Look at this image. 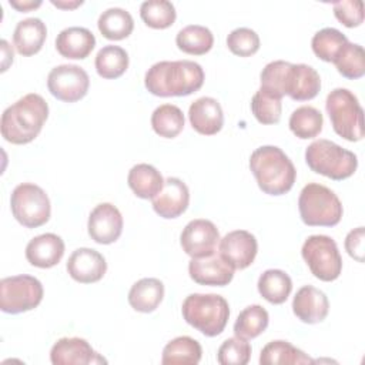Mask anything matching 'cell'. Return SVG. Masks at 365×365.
Returning <instances> with one entry per match:
<instances>
[{"label": "cell", "mask_w": 365, "mask_h": 365, "mask_svg": "<svg viewBox=\"0 0 365 365\" xmlns=\"http://www.w3.org/2000/svg\"><path fill=\"white\" fill-rule=\"evenodd\" d=\"M257 287L264 299L279 305L289 297L292 291V281L282 269H267L259 275Z\"/></svg>", "instance_id": "cell-29"}, {"label": "cell", "mask_w": 365, "mask_h": 365, "mask_svg": "<svg viewBox=\"0 0 365 365\" xmlns=\"http://www.w3.org/2000/svg\"><path fill=\"white\" fill-rule=\"evenodd\" d=\"M334 64L342 77L349 80L361 78L365 74V51L362 46L348 41L334 60Z\"/></svg>", "instance_id": "cell-37"}, {"label": "cell", "mask_w": 365, "mask_h": 365, "mask_svg": "<svg viewBox=\"0 0 365 365\" xmlns=\"http://www.w3.org/2000/svg\"><path fill=\"white\" fill-rule=\"evenodd\" d=\"M46 37V24L37 17H29L17 23L13 33V43L19 54L33 56L41 50Z\"/></svg>", "instance_id": "cell-24"}, {"label": "cell", "mask_w": 365, "mask_h": 365, "mask_svg": "<svg viewBox=\"0 0 365 365\" xmlns=\"http://www.w3.org/2000/svg\"><path fill=\"white\" fill-rule=\"evenodd\" d=\"M282 98L259 88L251 98V111L261 124H277L281 118Z\"/></svg>", "instance_id": "cell-39"}, {"label": "cell", "mask_w": 365, "mask_h": 365, "mask_svg": "<svg viewBox=\"0 0 365 365\" xmlns=\"http://www.w3.org/2000/svg\"><path fill=\"white\" fill-rule=\"evenodd\" d=\"M97 26L106 38L123 40L133 33L134 20L127 10L121 7H110L100 14Z\"/></svg>", "instance_id": "cell-30"}, {"label": "cell", "mask_w": 365, "mask_h": 365, "mask_svg": "<svg viewBox=\"0 0 365 365\" xmlns=\"http://www.w3.org/2000/svg\"><path fill=\"white\" fill-rule=\"evenodd\" d=\"M182 318L205 336L220 335L230 318V307L218 294H190L182 301Z\"/></svg>", "instance_id": "cell-4"}, {"label": "cell", "mask_w": 365, "mask_h": 365, "mask_svg": "<svg viewBox=\"0 0 365 365\" xmlns=\"http://www.w3.org/2000/svg\"><path fill=\"white\" fill-rule=\"evenodd\" d=\"M202 348L191 336H177L163 349L161 362L164 365H197L201 359Z\"/></svg>", "instance_id": "cell-27"}, {"label": "cell", "mask_w": 365, "mask_h": 365, "mask_svg": "<svg viewBox=\"0 0 365 365\" xmlns=\"http://www.w3.org/2000/svg\"><path fill=\"white\" fill-rule=\"evenodd\" d=\"M218 242L220 232L215 224L204 218L190 221L180 235L182 251L191 258H202L214 254Z\"/></svg>", "instance_id": "cell-13"}, {"label": "cell", "mask_w": 365, "mask_h": 365, "mask_svg": "<svg viewBox=\"0 0 365 365\" xmlns=\"http://www.w3.org/2000/svg\"><path fill=\"white\" fill-rule=\"evenodd\" d=\"M140 16L148 27L163 30L174 24L177 13L168 0H147L140 6Z\"/></svg>", "instance_id": "cell-38"}, {"label": "cell", "mask_w": 365, "mask_h": 365, "mask_svg": "<svg viewBox=\"0 0 365 365\" xmlns=\"http://www.w3.org/2000/svg\"><path fill=\"white\" fill-rule=\"evenodd\" d=\"M202 67L191 60L158 61L144 77L148 93L158 97H182L198 91L204 84Z\"/></svg>", "instance_id": "cell-1"}, {"label": "cell", "mask_w": 365, "mask_h": 365, "mask_svg": "<svg viewBox=\"0 0 365 365\" xmlns=\"http://www.w3.org/2000/svg\"><path fill=\"white\" fill-rule=\"evenodd\" d=\"M13 217L26 228H37L50 220L51 205L46 191L33 184H19L10 197Z\"/></svg>", "instance_id": "cell-8"}, {"label": "cell", "mask_w": 365, "mask_h": 365, "mask_svg": "<svg viewBox=\"0 0 365 365\" xmlns=\"http://www.w3.org/2000/svg\"><path fill=\"white\" fill-rule=\"evenodd\" d=\"M190 202V190L185 182L177 177H168L164 180L161 191L153 198L154 211L165 218L180 217L188 207Z\"/></svg>", "instance_id": "cell-18"}, {"label": "cell", "mask_w": 365, "mask_h": 365, "mask_svg": "<svg viewBox=\"0 0 365 365\" xmlns=\"http://www.w3.org/2000/svg\"><path fill=\"white\" fill-rule=\"evenodd\" d=\"M315 361L308 356L304 351L295 348L287 341L277 339L268 342L259 354V364L261 365H302V364H314Z\"/></svg>", "instance_id": "cell-28"}, {"label": "cell", "mask_w": 365, "mask_h": 365, "mask_svg": "<svg viewBox=\"0 0 365 365\" xmlns=\"http://www.w3.org/2000/svg\"><path fill=\"white\" fill-rule=\"evenodd\" d=\"M305 161L314 173L336 181L351 177L358 167V158L352 151L325 138L315 140L307 147Z\"/></svg>", "instance_id": "cell-5"}, {"label": "cell", "mask_w": 365, "mask_h": 365, "mask_svg": "<svg viewBox=\"0 0 365 365\" xmlns=\"http://www.w3.org/2000/svg\"><path fill=\"white\" fill-rule=\"evenodd\" d=\"M251 358V345L247 339L232 336L225 339L217 352V361L221 365H245Z\"/></svg>", "instance_id": "cell-40"}, {"label": "cell", "mask_w": 365, "mask_h": 365, "mask_svg": "<svg viewBox=\"0 0 365 365\" xmlns=\"http://www.w3.org/2000/svg\"><path fill=\"white\" fill-rule=\"evenodd\" d=\"M227 46L232 54L240 57H250L259 48L258 34L248 27H238L227 37Z\"/></svg>", "instance_id": "cell-41"}, {"label": "cell", "mask_w": 365, "mask_h": 365, "mask_svg": "<svg viewBox=\"0 0 365 365\" xmlns=\"http://www.w3.org/2000/svg\"><path fill=\"white\" fill-rule=\"evenodd\" d=\"M269 322L267 309L258 304L248 305L244 308L235 319L234 334L244 339H252L261 335Z\"/></svg>", "instance_id": "cell-34"}, {"label": "cell", "mask_w": 365, "mask_h": 365, "mask_svg": "<svg viewBox=\"0 0 365 365\" xmlns=\"http://www.w3.org/2000/svg\"><path fill=\"white\" fill-rule=\"evenodd\" d=\"M298 210L302 222L309 227H334L344 212L338 195L318 182H309L301 190Z\"/></svg>", "instance_id": "cell-6"}, {"label": "cell", "mask_w": 365, "mask_h": 365, "mask_svg": "<svg viewBox=\"0 0 365 365\" xmlns=\"http://www.w3.org/2000/svg\"><path fill=\"white\" fill-rule=\"evenodd\" d=\"M128 187L131 191L143 200L154 198L164 185V178L161 173L151 164H135L128 171L127 177Z\"/></svg>", "instance_id": "cell-26"}, {"label": "cell", "mask_w": 365, "mask_h": 365, "mask_svg": "<svg viewBox=\"0 0 365 365\" xmlns=\"http://www.w3.org/2000/svg\"><path fill=\"white\" fill-rule=\"evenodd\" d=\"M184 114L180 107L174 104H163L151 114L153 130L164 138L177 137L184 128Z\"/></svg>", "instance_id": "cell-35"}, {"label": "cell", "mask_w": 365, "mask_h": 365, "mask_svg": "<svg viewBox=\"0 0 365 365\" xmlns=\"http://www.w3.org/2000/svg\"><path fill=\"white\" fill-rule=\"evenodd\" d=\"M289 130L301 140L317 137L324 125V117L321 111L312 106H301L292 111L289 121Z\"/></svg>", "instance_id": "cell-33"}, {"label": "cell", "mask_w": 365, "mask_h": 365, "mask_svg": "<svg viewBox=\"0 0 365 365\" xmlns=\"http://www.w3.org/2000/svg\"><path fill=\"white\" fill-rule=\"evenodd\" d=\"M51 4L53 6H56V7H58V9H76V7H78V6H81L83 4V1L81 0H77V1H56V0H51Z\"/></svg>", "instance_id": "cell-46"}, {"label": "cell", "mask_w": 365, "mask_h": 365, "mask_svg": "<svg viewBox=\"0 0 365 365\" xmlns=\"http://www.w3.org/2000/svg\"><path fill=\"white\" fill-rule=\"evenodd\" d=\"M63 255L64 241L53 232L37 235L26 245V258L37 268H51L61 261Z\"/></svg>", "instance_id": "cell-22"}, {"label": "cell", "mask_w": 365, "mask_h": 365, "mask_svg": "<svg viewBox=\"0 0 365 365\" xmlns=\"http://www.w3.org/2000/svg\"><path fill=\"white\" fill-rule=\"evenodd\" d=\"M48 117V104L36 93H29L9 106L0 120L1 135L11 144L31 143Z\"/></svg>", "instance_id": "cell-2"}, {"label": "cell", "mask_w": 365, "mask_h": 365, "mask_svg": "<svg viewBox=\"0 0 365 365\" xmlns=\"http://www.w3.org/2000/svg\"><path fill=\"white\" fill-rule=\"evenodd\" d=\"M50 361L54 365H88L107 362L86 339L77 336L60 338L51 346Z\"/></svg>", "instance_id": "cell-16"}, {"label": "cell", "mask_w": 365, "mask_h": 365, "mask_svg": "<svg viewBox=\"0 0 365 365\" xmlns=\"http://www.w3.org/2000/svg\"><path fill=\"white\" fill-rule=\"evenodd\" d=\"M175 43L181 51L192 56H201L212 48L214 36L205 26L190 24L177 33Z\"/></svg>", "instance_id": "cell-32"}, {"label": "cell", "mask_w": 365, "mask_h": 365, "mask_svg": "<svg viewBox=\"0 0 365 365\" xmlns=\"http://www.w3.org/2000/svg\"><path fill=\"white\" fill-rule=\"evenodd\" d=\"M250 168L259 190L269 195L287 194L297 178L292 161L277 145L255 148L250 157Z\"/></svg>", "instance_id": "cell-3"}, {"label": "cell", "mask_w": 365, "mask_h": 365, "mask_svg": "<svg viewBox=\"0 0 365 365\" xmlns=\"http://www.w3.org/2000/svg\"><path fill=\"white\" fill-rule=\"evenodd\" d=\"M9 4L19 11H30L41 6V0H9Z\"/></svg>", "instance_id": "cell-44"}, {"label": "cell", "mask_w": 365, "mask_h": 365, "mask_svg": "<svg viewBox=\"0 0 365 365\" xmlns=\"http://www.w3.org/2000/svg\"><path fill=\"white\" fill-rule=\"evenodd\" d=\"M292 311L299 321L305 324H318L327 318L329 302L321 289L312 285H304L297 291L292 299Z\"/></svg>", "instance_id": "cell-20"}, {"label": "cell", "mask_w": 365, "mask_h": 365, "mask_svg": "<svg viewBox=\"0 0 365 365\" xmlns=\"http://www.w3.org/2000/svg\"><path fill=\"white\" fill-rule=\"evenodd\" d=\"M107 271L106 258L93 248H77L67 261L68 275L81 284L100 281Z\"/></svg>", "instance_id": "cell-19"}, {"label": "cell", "mask_w": 365, "mask_h": 365, "mask_svg": "<svg viewBox=\"0 0 365 365\" xmlns=\"http://www.w3.org/2000/svg\"><path fill=\"white\" fill-rule=\"evenodd\" d=\"M321 90V77L315 68L308 64L287 63L281 91L295 101L312 100Z\"/></svg>", "instance_id": "cell-12"}, {"label": "cell", "mask_w": 365, "mask_h": 365, "mask_svg": "<svg viewBox=\"0 0 365 365\" xmlns=\"http://www.w3.org/2000/svg\"><path fill=\"white\" fill-rule=\"evenodd\" d=\"M94 66L100 77L107 80L118 78L128 67V54L120 46L107 44L98 50Z\"/></svg>", "instance_id": "cell-31"}, {"label": "cell", "mask_w": 365, "mask_h": 365, "mask_svg": "<svg viewBox=\"0 0 365 365\" xmlns=\"http://www.w3.org/2000/svg\"><path fill=\"white\" fill-rule=\"evenodd\" d=\"M43 285L31 275H13L0 281V309L20 314L34 309L43 299Z\"/></svg>", "instance_id": "cell-10"}, {"label": "cell", "mask_w": 365, "mask_h": 365, "mask_svg": "<svg viewBox=\"0 0 365 365\" xmlns=\"http://www.w3.org/2000/svg\"><path fill=\"white\" fill-rule=\"evenodd\" d=\"M335 17L345 27H358L364 21V6L361 0H341L332 4Z\"/></svg>", "instance_id": "cell-42"}, {"label": "cell", "mask_w": 365, "mask_h": 365, "mask_svg": "<svg viewBox=\"0 0 365 365\" xmlns=\"http://www.w3.org/2000/svg\"><path fill=\"white\" fill-rule=\"evenodd\" d=\"M87 228L88 235L97 244H113L123 232V215L115 205L101 202L91 210Z\"/></svg>", "instance_id": "cell-15"}, {"label": "cell", "mask_w": 365, "mask_h": 365, "mask_svg": "<svg viewBox=\"0 0 365 365\" xmlns=\"http://www.w3.org/2000/svg\"><path fill=\"white\" fill-rule=\"evenodd\" d=\"M191 127L202 135L217 134L224 124V113L221 104L212 97H200L191 103L188 108Z\"/></svg>", "instance_id": "cell-21"}, {"label": "cell", "mask_w": 365, "mask_h": 365, "mask_svg": "<svg viewBox=\"0 0 365 365\" xmlns=\"http://www.w3.org/2000/svg\"><path fill=\"white\" fill-rule=\"evenodd\" d=\"M1 47H3V66H1V71H6L9 64L13 63V50L9 47V43L6 40H1Z\"/></svg>", "instance_id": "cell-45"}, {"label": "cell", "mask_w": 365, "mask_h": 365, "mask_svg": "<svg viewBox=\"0 0 365 365\" xmlns=\"http://www.w3.org/2000/svg\"><path fill=\"white\" fill-rule=\"evenodd\" d=\"M345 250L358 262L364 261V227H358L348 232L345 238Z\"/></svg>", "instance_id": "cell-43"}, {"label": "cell", "mask_w": 365, "mask_h": 365, "mask_svg": "<svg viewBox=\"0 0 365 365\" xmlns=\"http://www.w3.org/2000/svg\"><path fill=\"white\" fill-rule=\"evenodd\" d=\"M188 274L197 284L224 287L232 281L234 268L214 252L208 257L192 258L188 264Z\"/></svg>", "instance_id": "cell-17"}, {"label": "cell", "mask_w": 365, "mask_h": 365, "mask_svg": "<svg viewBox=\"0 0 365 365\" xmlns=\"http://www.w3.org/2000/svg\"><path fill=\"white\" fill-rule=\"evenodd\" d=\"M164 298V284L158 278H141L128 291V304L138 312H153Z\"/></svg>", "instance_id": "cell-25"}, {"label": "cell", "mask_w": 365, "mask_h": 365, "mask_svg": "<svg viewBox=\"0 0 365 365\" xmlns=\"http://www.w3.org/2000/svg\"><path fill=\"white\" fill-rule=\"evenodd\" d=\"M96 46L94 34L86 27H67L56 37V50L66 58H86Z\"/></svg>", "instance_id": "cell-23"}, {"label": "cell", "mask_w": 365, "mask_h": 365, "mask_svg": "<svg viewBox=\"0 0 365 365\" xmlns=\"http://www.w3.org/2000/svg\"><path fill=\"white\" fill-rule=\"evenodd\" d=\"M90 87L87 71L76 64H60L48 73L47 88L53 97L64 103L81 100Z\"/></svg>", "instance_id": "cell-11"}, {"label": "cell", "mask_w": 365, "mask_h": 365, "mask_svg": "<svg viewBox=\"0 0 365 365\" xmlns=\"http://www.w3.org/2000/svg\"><path fill=\"white\" fill-rule=\"evenodd\" d=\"M346 43V36L342 34L339 30L334 27H325L314 34L311 46L314 54L318 58L328 63H334V60L336 58V56Z\"/></svg>", "instance_id": "cell-36"}, {"label": "cell", "mask_w": 365, "mask_h": 365, "mask_svg": "<svg viewBox=\"0 0 365 365\" xmlns=\"http://www.w3.org/2000/svg\"><path fill=\"white\" fill-rule=\"evenodd\" d=\"M218 251L221 258L234 269H244L254 262L258 252V242L251 232L235 230L220 238Z\"/></svg>", "instance_id": "cell-14"}, {"label": "cell", "mask_w": 365, "mask_h": 365, "mask_svg": "<svg viewBox=\"0 0 365 365\" xmlns=\"http://www.w3.org/2000/svg\"><path fill=\"white\" fill-rule=\"evenodd\" d=\"M304 261L315 278L331 282L335 281L342 271V257L336 242L328 235H311L301 248Z\"/></svg>", "instance_id": "cell-9"}, {"label": "cell", "mask_w": 365, "mask_h": 365, "mask_svg": "<svg viewBox=\"0 0 365 365\" xmlns=\"http://www.w3.org/2000/svg\"><path fill=\"white\" fill-rule=\"evenodd\" d=\"M325 108L339 137L348 141L364 138V110L352 91L342 87L332 90L327 96Z\"/></svg>", "instance_id": "cell-7"}]
</instances>
